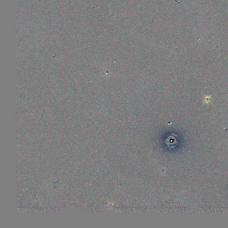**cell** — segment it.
Returning a JSON list of instances; mask_svg holds the SVG:
<instances>
[{"mask_svg": "<svg viewBox=\"0 0 228 228\" xmlns=\"http://www.w3.org/2000/svg\"><path fill=\"white\" fill-rule=\"evenodd\" d=\"M210 101V96H206L205 97V102L208 103V102Z\"/></svg>", "mask_w": 228, "mask_h": 228, "instance_id": "cell-1", "label": "cell"}]
</instances>
